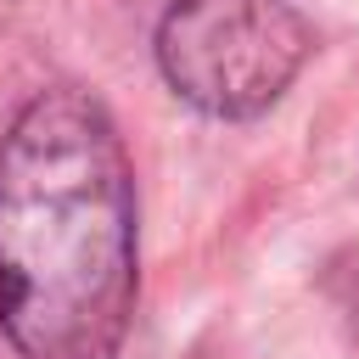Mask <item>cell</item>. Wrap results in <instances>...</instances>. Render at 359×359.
<instances>
[{
  "label": "cell",
  "mask_w": 359,
  "mask_h": 359,
  "mask_svg": "<svg viewBox=\"0 0 359 359\" xmlns=\"http://www.w3.org/2000/svg\"><path fill=\"white\" fill-rule=\"evenodd\" d=\"M309 45V22L286 0H174L157 67L208 118H252L286 95Z\"/></svg>",
  "instance_id": "7a4b0ae2"
},
{
  "label": "cell",
  "mask_w": 359,
  "mask_h": 359,
  "mask_svg": "<svg viewBox=\"0 0 359 359\" xmlns=\"http://www.w3.org/2000/svg\"><path fill=\"white\" fill-rule=\"evenodd\" d=\"M135 314V180L107 107L39 90L0 135V331L22 359H112Z\"/></svg>",
  "instance_id": "6da1fadb"
}]
</instances>
